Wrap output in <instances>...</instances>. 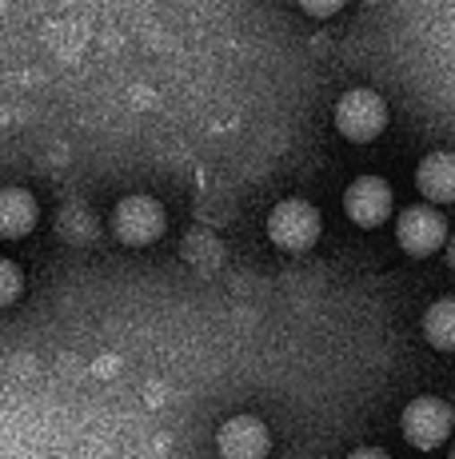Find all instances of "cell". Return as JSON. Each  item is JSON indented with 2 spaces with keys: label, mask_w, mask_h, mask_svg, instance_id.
<instances>
[{
  "label": "cell",
  "mask_w": 455,
  "mask_h": 459,
  "mask_svg": "<svg viewBox=\"0 0 455 459\" xmlns=\"http://www.w3.org/2000/svg\"><path fill=\"white\" fill-rule=\"evenodd\" d=\"M388 125V104H383L380 92L372 88H352V92L339 96L336 104V128L339 136H348L352 144H367L375 140Z\"/></svg>",
  "instance_id": "6da1fadb"
},
{
  "label": "cell",
  "mask_w": 455,
  "mask_h": 459,
  "mask_svg": "<svg viewBox=\"0 0 455 459\" xmlns=\"http://www.w3.org/2000/svg\"><path fill=\"white\" fill-rule=\"evenodd\" d=\"M21 288H24V280H21V272H16V264L0 260V307L13 304V299L21 296Z\"/></svg>",
  "instance_id": "8fae6325"
},
{
  "label": "cell",
  "mask_w": 455,
  "mask_h": 459,
  "mask_svg": "<svg viewBox=\"0 0 455 459\" xmlns=\"http://www.w3.org/2000/svg\"><path fill=\"white\" fill-rule=\"evenodd\" d=\"M164 228H168V216H164L160 200H152V196H128L112 212V232L128 248H144V244L160 240Z\"/></svg>",
  "instance_id": "7a4b0ae2"
},
{
  "label": "cell",
  "mask_w": 455,
  "mask_h": 459,
  "mask_svg": "<svg viewBox=\"0 0 455 459\" xmlns=\"http://www.w3.org/2000/svg\"><path fill=\"white\" fill-rule=\"evenodd\" d=\"M396 240L408 255H432L448 240V220L432 204H411L399 212V220H396Z\"/></svg>",
  "instance_id": "5b68a950"
},
{
  "label": "cell",
  "mask_w": 455,
  "mask_h": 459,
  "mask_svg": "<svg viewBox=\"0 0 455 459\" xmlns=\"http://www.w3.org/2000/svg\"><path fill=\"white\" fill-rule=\"evenodd\" d=\"M424 340L440 351H455V299H435L424 312Z\"/></svg>",
  "instance_id": "30bf717a"
},
{
  "label": "cell",
  "mask_w": 455,
  "mask_h": 459,
  "mask_svg": "<svg viewBox=\"0 0 455 459\" xmlns=\"http://www.w3.org/2000/svg\"><path fill=\"white\" fill-rule=\"evenodd\" d=\"M391 188L380 180V176H360V180H352L348 184V192H344V212H348V220L352 224H360V228H375V224H383V220L391 216Z\"/></svg>",
  "instance_id": "52a82bcc"
},
{
  "label": "cell",
  "mask_w": 455,
  "mask_h": 459,
  "mask_svg": "<svg viewBox=\"0 0 455 459\" xmlns=\"http://www.w3.org/2000/svg\"><path fill=\"white\" fill-rule=\"evenodd\" d=\"M37 200H32V192L24 188H0V236L4 240H21V236H29L32 228H37Z\"/></svg>",
  "instance_id": "9c48e42d"
},
{
  "label": "cell",
  "mask_w": 455,
  "mask_h": 459,
  "mask_svg": "<svg viewBox=\"0 0 455 459\" xmlns=\"http://www.w3.org/2000/svg\"><path fill=\"white\" fill-rule=\"evenodd\" d=\"M416 188L432 204H451L455 200V156L451 152H432L416 168Z\"/></svg>",
  "instance_id": "ba28073f"
},
{
  "label": "cell",
  "mask_w": 455,
  "mask_h": 459,
  "mask_svg": "<svg viewBox=\"0 0 455 459\" xmlns=\"http://www.w3.org/2000/svg\"><path fill=\"white\" fill-rule=\"evenodd\" d=\"M451 459H455V444H451Z\"/></svg>",
  "instance_id": "5bb4252c"
},
{
  "label": "cell",
  "mask_w": 455,
  "mask_h": 459,
  "mask_svg": "<svg viewBox=\"0 0 455 459\" xmlns=\"http://www.w3.org/2000/svg\"><path fill=\"white\" fill-rule=\"evenodd\" d=\"M268 236L288 252H304L320 240V212L308 200H279L268 212Z\"/></svg>",
  "instance_id": "3957f363"
},
{
  "label": "cell",
  "mask_w": 455,
  "mask_h": 459,
  "mask_svg": "<svg viewBox=\"0 0 455 459\" xmlns=\"http://www.w3.org/2000/svg\"><path fill=\"white\" fill-rule=\"evenodd\" d=\"M300 8L308 16H316V21H328V16H336L344 8V0H300Z\"/></svg>",
  "instance_id": "7c38bea8"
},
{
  "label": "cell",
  "mask_w": 455,
  "mask_h": 459,
  "mask_svg": "<svg viewBox=\"0 0 455 459\" xmlns=\"http://www.w3.org/2000/svg\"><path fill=\"white\" fill-rule=\"evenodd\" d=\"M348 459H391L388 452H380V447H360V452H352Z\"/></svg>",
  "instance_id": "4fadbf2b"
},
{
  "label": "cell",
  "mask_w": 455,
  "mask_h": 459,
  "mask_svg": "<svg viewBox=\"0 0 455 459\" xmlns=\"http://www.w3.org/2000/svg\"><path fill=\"white\" fill-rule=\"evenodd\" d=\"M399 423H404V439L411 447L432 452V447H440L443 439L451 436L455 416H451V408L443 400H435V395H419V400H411L404 408Z\"/></svg>",
  "instance_id": "277c9868"
},
{
  "label": "cell",
  "mask_w": 455,
  "mask_h": 459,
  "mask_svg": "<svg viewBox=\"0 0 455 459\" xmlns=\"http://www.w3.org/2000/svg\"><path fill=\"white\" fill-rule=\"evenodd\" d=\"M272 436L256 416H232L216 431V452L220 459H268Z\"/></svg>",
  "instance_id": "8992f818"
}]
</instances>
